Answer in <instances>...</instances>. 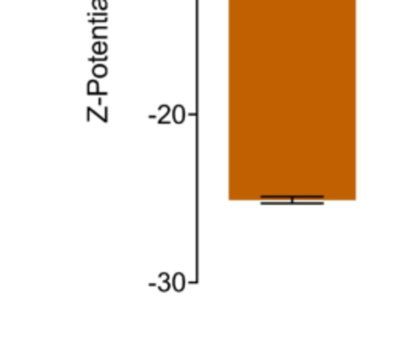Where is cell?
Here are the masks:
<instances>
[{"mask_svg":"<svg viewBox=\"0 0 401 352\" xmlns=\"http://www.w3.org/2000/svg\"><path fill=\"white\" fill-rule=\"evenodd\" d=\"M174 288L177 291H182L183 288V275L182 274H176L174 275Z\"/></svg>","mask_w":401,"mask_h":352,"instance_id":"obj_1","label":"cell"},{"mask_svg":"<svg viewBox=\"0 0 401 352\" xmlns=\"http://www.w3.org/2000/svg\"><path fill=\"white\" fill-rule=\"evenodd\" d=\"M92 74L96 75V77H105V74H107V69H105L103 66H96L92 69Z\"/></svg>","mask_w":401,"mask_h":352,"instance_id":"obj_2","label":"cell"},{"mask_svg":"<svg viewBox=\"0 0 401 352\" xmlns=\"http://www.w3.org/2000/svg\"><path fill=\"white\" fill-rule=\"evenodd\" d=\"M88 88H89V89H88L89 94H96V92H97V83H96V81H89V83H88Z\"/></svg>","mask_w":401,"mask_h":352,"instance_id":"obj_3","label":"cell"},{"mask_svg":"<svg viewBox=\"0 0 401 352\" xmlns=\"http://www.w3.org/2000/svg\"><path fill=\"white\" fill-rule=\"evenodd\" d=\"M174 111H177V119H174V121L182 122V121H183V108H182V107H177Z\"/></svg>","mask_w":401,"mask_h":352,"instance_id":"obj_4","label":"cell"}]
</instances>
